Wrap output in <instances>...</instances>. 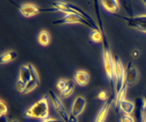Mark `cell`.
<instances>
[{
    "label": "cell",
    "instance_id": "cell-12",
    "mask_svg": "<svg viewBox=\"0 0 146 122\" xmlns=\"http://www.w3.org/2000/svg\"><path fill=\"white\" fill-rule=\"evenodd\" d=\"M100 3L102 5L103 8L109 13L115 14L119 10V2L117 0H103Z\"/></svg>",
    "mask_w": 146,
    "mask_h": 122
},
{
    "label": "cell",
    "instance_id": "cell-18",
    "mask_svg": "<svg viewBox=\"0 0 146 122\" xmlns=\"http://www.w3.org/2000/svg\"><path fill=\"white\" fill-rule=\"evenodd\" d=\"M127 87L125 85L123 86V88L121 89L118 92L115 94V108L117 111L118 110V107L120 105L121 103L124 100H125V95L127 94Z\"/></svg>",
    "mask_w": 146,
    "mask_h": 122
},
{
    "label": "cell",
    "instance_id": "cell-17",
    "mask_svg": "<svg viewBox=\"0 0 146 122\" xmlns=\"http://www.w3.org/2000/svg\"><path fill=\"white\" fill-rule=\"evenodd\" d=\"M51 37L46 30H42L39 32L38 35V42L42 46H47L50 44Z\"/></svg>",
    "mask_w": 146,
    "mask_h": 122
},
{
    "label": "cell",
    "instance_id": "cell-4",
    "mask_svg": "<svg viewBox=\"0 0 146 122\" xmlns=\"http://www.w3.org/2000/svg\"><path fill=\"white\" fill-rule=\"evenodd\" d=\"M114 62V84L115 92L116 94L125 85V69L118 56L115 57Z\"/></svg>",
    "mask_w": 146,
    "mask_h": 122
},
{
    "label": "cell",
    "instance_id": "cell-33",
    "mask_svg": "<svg viewBox=\"0 0 146 122\" xmlns=\"http://www.w3.org/2000/svg\"><path fill=\"white\" fill-rule=\"evenodd\" d=\"M142 3L145 5V8H146V1H142Z\"/></svg>",
    "mask_w": 146,
    "mask_h": 122
},
{
    "label": "cell",
    "instance_id": "cell-24",
    "mask_svg": "<svg viewBox=\"0 0 146 122\" xmlns=\"http://www.w3.org/2000/svg\"><path fill=\"white\" fill-rule=\"evenodd\" d=\"M8 112V108L6 103L4 100L0 101V116H5Z\"/></svg>",
    "mask_w": 146,
    "mask_h": 122
},
{
    "label": "cell",
    "instance_id": "cell-11",
    "mask_svg": "<svg viewBox=\"0 0 146 122\" xmlns=\"http://www.w3.org/2000/svg\"><path fill=\"white\" fill-rule=\"evenodd\" d=\"M86 106V100L83 97L78 96L74 99L71 106V115L77 118L82 114Z\"/></svg>",
    "mask_w": 146,
    "mask_h": 122
},
{
    "label": "cell",
    "instance_id": "cell-13",
    "mask_svg": "<svg viewBox=\"0 0 146 122\" xmlns=\"http://www.w3.org/2000/svg\"><path fill=\"white\" fill-rule=\"evenodd\" d=\"M74 80L80 86H85L88 83L89 74L85 70H78L74 75Z\"/></svg>",
    "mask_w": 146,
    "mask_h": 122
},
{
    "label": "cell",
    "instance_id": "cell-5",
    "mask_svg": "<svg viewBox=\"0 0 146 122\" xmlns=\"http://www.w3.org/2000/svg\"><path fill=\"white\" fill-rule=\"evenodd\" d=\"M48 96L50 99V101L52 103V106H53V108L55 109L56 112L58 113L61 119L64 122H68L70 115H68L66 109L64 107L63 103L62 102V100H60V98L58 97L55 94V92L52 91V90L48 91Z\"/></svg>",
    "mask_w": 146,
    "mask_h": 122
},
{
    "label": "cell",
    "instance_id": "cell-32",
    "mask_svg": "<svg viewBox=\"0 0 146 122\" xmlns=\"http://www.w3.org/2000/svg\"><path fill=\"white\" fill-rule=\"evenodd\" d=\"M11 122H20V121H19L18 120H17V119H13V120L11 121Z\"/></svg>",
    "mask_w": 146,
    "mask_h": 122
},
{
    "label": "cell",
    "instance_id": "cell-1",
    "mask_svg": "<svg viewBox=\"0 0 146 122\" xmlns=\"http://www.w3.org/2000/svg\"><path fill=\"white\" fill-rule=\"evenodd\" d=\"M23 117L26 119H36L42 121L49 118V103L47 96L44 95L36 103L32 104L23 112Z\"/></svg>",
    "mask_w": 146,
    "mask_h": 122
},
{
    "label": "cell",
    "instance_id": "cell-10",
    "mask_svg": "<svg viewBox=\"0 0 146 122\" xmlns=\"http://www.w3.org/2000/svg\"><path fill=\"white\" fill-rule=\"evenodd\" d=\"M115 96H110V97H108V99L105 101L104 104L98 112L94 122L105 121L106 117H107V115H108L109 110H110V107L112 106L113 102H115Z\"/></svg>",
    "mask_w": 146,
    "mask_h": 122
},
{
    "label": "cell",
    "instance_id": "cell-25",
    "mask_svg": "<svg viewBox=\"0 0 146 122\" xmlns=\"http://www.w3.org/2000/svg\"><path fill=\"white\" fill-rule=\"evenodd\" d=\"M26 83L23 82V81L19 80V79L17 80L16 83V88L17 91H19L20 93H21V94H24L25 89H26Z\"/></svg>",
    "mask_w": 146,
    "mask_h": 122
},
{
    "label": "cell",
    "instance_id": "cell-16",
    "mask_svg": "<svg viewBox=\"0 0 146 122\" xmlns=\"http://www.w3.org/2000/svg\"><path fill=\"white\" fill-rule=\"evenodd\" d=\"M17 52L14 50H10L8 52L2 53L0 56V63L1 64H7L9 62L14 61L17 57Z\"/></svg>",
    "mask_w": 146,
    "mask_h": 122
},
{
    "label": "cell",
    "instance_id": "cell-22",
    "mask_svg": "<svg viewBox=\"0 0 146 122\" xmlns=\"http://www.w3.org/2000/svg\"><path fill=\"white\" fill-rule=\"evenodd\" d=\"M39 86V84L37 83L34 80H31L30 82H29L27 84H26V89H25V91H24V94H28L29 92L32 91L33 90H35L37 87Z\"/></svg>",
    "mask_w": 146,
    "mask_h": 122
},
{
    "label": "cell",
    "instance_id": "cell-15",
    "mask_svg": "<svg viewBox=\"0 0 146 122\" xmlns=\"http://www.w3.org/2000/svg\"><path fill=\"white\" fill-rule=\"evenodd\" d=\"M19 80L23 81L25 83H28L32 80L30 70L29 68L28 64H24L20 68V73H19Z\"/></svg>",
    "mask_w": 146,
    "mask_h": 122
},
{
    "label": "cell",
    "instance_id": "cell-23",
    "mask_svg": "<svg viewBox=\"0 0 146 122\" xmlns=\"http://www.w3.org/2000/svg\"><path fill=\"white\" fill-rule=\"evenodd\" d=\"M68 80H63V79H61V80H58L56 84V87L57 88V90L58 91L62 92V91L64 90V88L66 87L67 84H68Z\"/></svg>",
    "mask_w": 146,
    "mask_h": 122
},
{
    "label": "cell",
    "instance_id": "cell-20",
    "mask_svg": "<svg viewBox=\"0 0 146 122\" xmlns=\"http://www.w3.org/2000/svg\"><path fill=\"white\" fill-rule=\"evenodd\" d=\"M90 38L91 40L94 43L103 42L104 41V34L100 32V30H92L90 32Z\"/></svg>",
    "mask_w": 146,
    "mask_h": 122
},
{
    "label": "cell",
    "instance_id": "cell-26",
    "mask_svg": "<svg viewBox=\"0 0 146 122\" xmlns=\"http://www.w3.org/2000/svg\"><path fill=\"white\" fill-rule=\"evenodd\" d=\"M121 122H136L133 117L130 115H123L121 118Z\"/></svg>",
    "mask_w": 146,
    "mask_h": 122
},
{
    "label": "cell",
    "instance_id": "cell-8",
    "mask_svg": "<svg viewBox=\"0 0 146 122\" xmlns=\"http://www.w3.org/2000/svg\"><path fill=\"white\" fill-rule=\"evenodd\" d=\"M136 101V117L137 122H146V88L142 96L137 98Z\"/></svg>",
    "mask_w": 146,
    "mask_h": 122
},
{
    "label": "cell",
    "instance_id": "cell-3",
    "mask_svg": "<svg viewBox=\"0 0 146 122\" xmlns=\"http://www.w3.org/2000/svg\"><path fill=\"white\" fill-rule=\"evenodd\" d=\"M82 24L84 26L92 29V30H99V27H96L94 25H92L91 23L86 20L84 17H82L80 15L76 14H65L63 17L61 19L56 20L52 22L53 25H64V24Z\"/></svg>",
    "mask_w": 146,
    "mask_h": 122
},
{
    "label": "cell",
    "instance_id": "cell-19",
    "mask_svg": "<svg viewBox=\"0 0 146 122\" xmlns=\"http://www.w3.org/2000/svg\"><path fill=\"white\" fill-rule=\"evenodd\" d=\"M74 88H75V83H74V81L71 80H68L66 87L64 88V89L62 92H60L62 97L67 98L68 97H70L74 92Z\"/></svg>",
    "mask_w": 146,
    "mask_h": 122
},
{
    "label": "cell",
    "instance_id": "cell-2",
    "mask_svg": "<svg viewBox=\"0 0 146 122\" xmlns=\"http://www.w3.org/2000/svg\"><path fill=\"white\" fill-rule=\"evenodd\" d=\"M103 62L106 78L110 83L114 82V58L112 57L109 45L104 38L103 41Z\"/></svg>",
    "mask_w": 146,
    "mask_h": 122
},
{
    "label": "cell",
    "instance_id": "cell-31",
    "mask_svg": "<svg viewBox=\"0 0 146 122\" xmlns=\"http://www.w3.org/2000/svg\"><path fill=\"white\" fill-rule=\"evenodd\" d=\"M0 122H8L5 116H0Z\"/></svg>",
    "mask_w": 146,
    "mask_h": 122
},
{
    "label": "cell",
    "instance_id": "cell-30",
    "mask_svg": "<svg viewBox=\"0 0 146 122\" xmlns=\"http://www.w3.org/2000/svg\"><path fill=\"white\" fill-rule=\"evenodd\" d=\"M68 122H78L77 119H76V117L73 116L72 115H70V117H69V119H68Z\"/></svg>",
    "mask_w": 146,
    "mask_h": 122
},
{
    "label": "cell",
    "instance_id": "cell-29",
    "mask_svg": "<svg viewBox=\"0 0 146 122\" xmlns=\"http://www.w3.org/2000/svg\"><path fill=\"white\" fill-rule=\"evenodd\" d=\"M39 122H59V121L56 119V118H46V119H44V120L40 121Z\"/></svg>",
    "mask_w": 146,
    "mask_h": 122
},
{
    "label": "cell",
    "instance_id": "cell-27",
    "mask_svg": "<svg viewBox=\"0 0 146 122\" xmlns=\"http://www.w3.org/2000/svg\"><path fill=\"white\" fill-rule=\"evenodd\" d=\"M98 98L101 101H106L108 97H107V93L105 91H101L99 92L98 94Z\"/></svg>",
    "mask_w": 146,
    "mask_h": 122
},
{
    "label": "cell",
    "instance_id": "cell-7",
    "mask_svg": "<svg viewBox=\"0 0 146 122\" xmlns=\"http://www.w3.org/2000/svg\"><path fill=\"white\" fill-rule=\"evenodd\" d=\"M123 20L129 27L146 34V14L133 17H124Z\"/></svg>",
    "mask_w": 146,
    "mask_h": 122
},
{
    "label": "cell",
    "instance_id": "cell-14",
    "mask_svg": "<svg viewBox=\"0 0 146 122\" xmlns=\"http://www.w3.org/2000/svg\"><path fill=\"white\" fill-rule=\"evenodd\" d=\"M136 109V105L132 101L124 100L119 105L118 109L121 110L124 115H131Z\"/></svg>",
    "mask_w": 146,
    "mask_h": 122
},
{
    "label": "cell",
    "instance_id": "cell-6",
    "mask_svg": "<svg viewBox=\"0 0 146 122\" xmlns=\"http://www.w3.org/2000/svg\"><path fill=\"white\" fill-rule=\"evenodd\" d=\"M139 80V73L138 69L132 62H128L125 68V86L132 87L137 84Z\"/></svg>",
    "mask_w": 146,
    "mask_h": 122
},
{
    "label": "cell",
    "instance_id": "cell-9",
    "mask_svg": "<svg viewBox=\"0 0 146 122\" xmlns=\"http://www.w3.org/2000/svg\"><path fill=\"white\" fill-rule=\"evenodd\" d=\"M19 11L20 14L26 18H29L32 17L36 16L41 12L40 8L37 6L36 5L26 3V4L21 5L19 6Z\"/></svg>",
    "mask_w": 146,
    "mask_h": 122
},
{
    "label": "cell",
    "instance_id": "cell-28",
    "mask_svg": "<svg viewBox=\"0 0 146 122\" xmlns=\"http://www.w3.org/2000/svg\"><path fill=\"white\" fill-rule=\"evenodd\" d=\"M139 51L138 50H133L132 53H131V55H132L133 58H137L139 56Z\"/></svg>",
    "mask_w": 146,
    "mask_h": 122
},
{
    "label": "cell",
    "instance_id": "cell-21",
    "mask_svg": "<svg viewBox=\"0 0 146 122\" xmlns=\"http://www.w3.org/2000/svg\"><path fill=\"white\" fill-rule=\"evenodd\" d=\"M29 68L30 70L31 76H32V80L35 81L37 83L40 85V77H39V75H38V72H37L36 69L35 68L32 64H29Z\"/></svg>",
    "mask_w": 146,
    "mask_h": 122
}]
</instances>
